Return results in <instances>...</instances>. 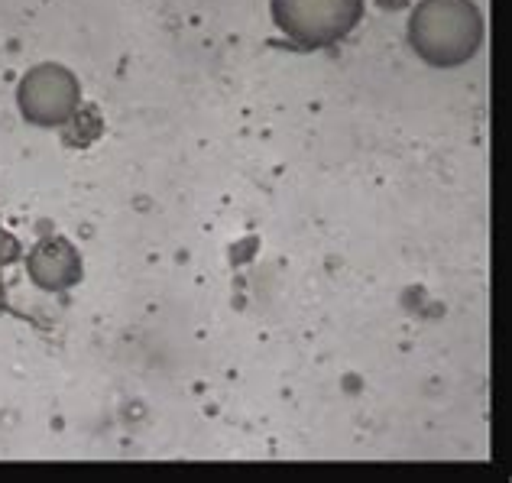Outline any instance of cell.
<instances>
[{"mask_svg":"<svg viewBox=\"0 0 512 483\" xmlns=\"http://www.w3.org/2000/svg\"><path fill=\"white\" fill-rule=\"evenodd\" d=\"M483 36L480 13L470 0H422L412 10L409 43L431 65H461Z\"/></svg>","mask_w":512,"mask_h":483,"instance_id":"1","label":"cell"},{"mask_svg":"<svg viewBox=\"0 0 512 483\" xmlns=\"http://www.w3.org/2000/svg\"><path fill=\"white\" fill-rule=\"evenodd\" d=\"M363 0H273V17L282 33L302 46H328L357 26Z\"/></svg>","mask_w":512,"mask_h":483,"instance_id":"2","label":"cell"},{"mask_svg":"<svg viewBox=\"0 0 512 483\" xmlns=\"http://www.w3.org/2000/svg\"><path fill=\"white\" fill-rule=\"evenodd\" d=\"M20 101L26 117L39 120V124H59L75 111L78 91L69 72L56 69V65H43L33 75H26Z\"/></svg>","mask_w":512,"mask_h":483,"instance_id":"3","label":"cell"}]
</instances>
